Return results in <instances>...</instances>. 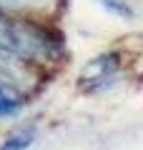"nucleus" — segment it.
Masks as SVG:
<instances>
[{"label": "nucleus", "instance_id": "obj_3", "mask_svg": "<svg viewBox=\"0 0 143 150\" xmlns=\"http://www.w3.org/2000/svg\"><path fill=\"white\" fill-rule=\"evenodd\" d=\"M63 0H0V13L5 15H53Z\"/></svg>", "mask_w": 143, "mask_h": 150}, {"label": "nucleus", "instance_id": "obj_5", "mask_svg": "<svg viewBox=\"0 0 143 150\" xmlns=\"http://www.w3.org/2000/svg\"><path fill=\"white\" fill-rule=\"evenodd\" d=\"M28 95L25 90L10 85V83H0V118H13L25 108Z\"/></svg>", "mask_w": 143, "mask_h": 150}, {"label": "nucleus", "instance_id": "obj_7", "mask_svg": "<svg viewBox=\"0 0 143 150\" xmlns=\"http://www.w3.org/2000/svg\"><path fill=\"white\" fill-rule=\"evenodd\" d=\"M101 3V8H106L108 13H113V15H118V18H123V20H133V8L128 5L126 0H98Z\"/></svg>", "mask_w": 143, "mask_h": 150}, {"label": "nucleus", "instance_id": "obj_6", "mask_svg": "<svg viewBox=\"0 0 143 150\" xmlns=\"http://www.w3.org/2000/svg\"><path fill=\"white\" fill-rule=\"evenodd\" d=\"M35 138H38L35 128H20L0 143V150H28L35 143Z\"/></svg>", "mask_w": 143, "mask_h": 150}, {"label": "nucleus", "instance_id": "obj_4", "mask_svg": "<svg viewBox=\"0 0 143 150\" xmlns=\"http://www.w3.org/2000/svg\"><path fill=\"white\" fill-rule=\"evenodd\" d=\"M30 78H33V65L13 58L5 50H0V83H10V85L25 90Z\"/></svg>", "mask_w": 143, "mask_h": 150}, {"label": "nucleus", "instance_id": "obj_2", "mask_svg": "<svg viewBox=\"0 0 143 150\" xmlns=\"http://www.w3.org/2000/svg\"><path fill=\"white\" fill-rule=\"evenodd\" d=\"M118 65H121V58L118 53H106V55H98L95 60H90L88 68L80 73V88L85 93H93L98 88H103L113 75H116Z\"/></svg>", "mask_w": 143, "mask_h": 150}, {"label": "nucleus", "instance_id": "obj_1", "mask_svg": "<svg viewBox=\"0 0 143 150\" xmlns=\"http://www.w3.org/2000/svg\"><path fill=\"white\" fill-rule=\"evenodd\" d=\"M0 50L28 65H50L63 58V38L53 28L35 23L25 15L0 13Z\"/></svg>", "mask_w": 143, "mask_h": 150}]
</instances>
